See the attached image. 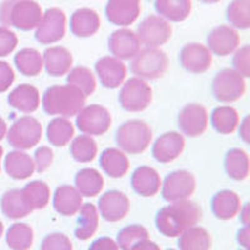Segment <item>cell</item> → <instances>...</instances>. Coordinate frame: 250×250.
Wrapping results in <instances>:
<instances>
[{"mask_svg": "<svg viewBox=\"0 0 250 250\" xmlns=\"http://www.w3.org/2000/svg\"><path fill=\"white\" fill-rule=\"evenodd\" d=\"M178 247L180 250H210L211 236L204 228L194 225L180 234Z\"/></svg>", "mask_w": 250, "mask_h": 250, "instance_id": "cell-34", "label": "cell"}, {"mask_svg": "<svg viewBox=\"0 0 250 250\" xmlns=\"http://www.w3.org/2000/svg\"><path fill=\"white\" fill-rule=\"evenodd\" d=\"M1 156H3V148L0 146V162H1Z\"/></svg>", "mask_w": 250, "mask_h": 250, "instance_id": "cell-57", "label": "cell"}, {"mask_svg": "<svg viewBox=\"0 0 250 250\" xmlns=\"http://www.w3.org/2000/svg\"><path fill=\"white\" fill-rule=\"evenodd\" d=\"M24 199L31 210L44 209L50 200V189L44 182L34 180L21 189Z\"/></svg>", "mask_w": 250, "mask_h": 250, "instance_id": "cell-36", "label": "cell"}, {"mask_svg": "<svg viewBox=\"0 0 250 250\" xmlns=\"http://www.w3.org/2000/svg\"><path fill=\"white\" fill-rule=\"evenodd\" d=\"M95 71L104 88H119L126 78V66L120 59L104 57L95 64Z\"/></svg>", "mask_w": 250, "mask_h": 250, "instance_id": "cell-19", "label": "cell"}, {"mask_svg": "<svg viewBox=\"0 0 250 250\" xmlns=\"http://www.w3.org/2000/svg\"><path fill=\"white\" fill-rule=\"evenodd\" d=\"M131 187L140 196L150 198L160 190L162 179L155 169L150 167H140L131 175Z\"/></svg>", "mask_w": 250, "mask_h": 250, "instance_id": "cell-22", "label": "cell"}, {"mask_svg": "<svg viewBox=\"0 0 250 250\" xmlns=\"http://www.w3.org/2000/svg\"><path fill=\"white\" fill-rule=\"evenodd\" d=\"M17 45L18 38L14 31L6 26H0V58L10 54Z\"/></svg>", "mask_w": 250, "mask_h": 250, "instance_id": "cell-46", "label": "cell"}, {"mask_svg": "<svg viewBox=\"0 0 250 250\" xmlns=\"http://www.w3.org/2000/svg\"><path fill=\"white\" fill-rule=\"evenodd\" d=\"M53 159H54L53 150H51L50 148H48V146H40V148L35 151V170H37L38 173H44V171H46L50 168Z\"/></svg>", "mask_w": 250, "mask_h": 250, "instance_id": "cell-47", "label": "cell"}, {"mask_svg": "<svg viewBox=\"0 0 250 250\" xmlns=\"http://www.w3.org/2000/svg\"><path fill=\"white\" fill-rule=\"evenodd\" d=\"M44 66L51 77H62L68 74L73 65L71 53L64 46H51L44 51Z\"/></svg>", "mask_w": 250, "mask_h": 250, "instance_id": "cell-23", "label": "cell"}, {"mask_svg": "<svg viewBox=\"0 0 250 250\" xmlns=\"http://www.w3.org/2000/svg\"><path fill=\"white\" fill-rule=\"evenodd\" d=\"M240 220L244 225H249V204H245L243 209H240Z\"/></svg>", "mask_w": 250, "mask_h": 250, "instance_id": "cell-53", "label": "cell"}, {"mask_svg": "<svg viewBox=\"0 0 250 250\" xmlns=\"http://www.w3.org/2000/svg\"><path fill=\"white\" fill-rule=\"evenodd\" d=\"M195 188L196 182L193 174L187 170H176L165 178L162 194L167 202H180L189 199Z\"/></svg>", "mask_w": 250, "mask_h": 250, "instance_id": "cell-12", "label": "cell"}, {"mask_svg": "<svg viewBox=\"0 0 250 250\" xmlns=\"http://www.w3.org/2000/svg\"><path fill=\"white\" fill-rule=\"evenodd\" d=\"M239 134H240V138H242L245 143H249V138H250L249 117L245 118V119L243 120L242 124H240V130H239Z\"/></svg>", "mask_w": 250, "mask_h": 250, "instance_id": "cell-52", "label": "cell"}, {"mask_svg": "<svg viewBox=\"0 0 250 250\" xmlns=\"http://www.w3.org/2000/svg\"><path fill=\"white\" fill-rule=\"evenodd\" d=\"M86 97L73 85H54L45 91L43 109L49 115L75 117L85 105Z\"/></svg>", "mask_w": 250, "mask_h": 250, "instance_id": "cell-2", "label": "cell"}, {"mask_svg": "<svg viewBox=\"0 0 250 250\" xmlns=\"http://www.w3.org/2000/svg\"><path fill=\"white\" fill-rule=\"evenodd\" d=\"M43 17L42 6L34 0H4L0 4V23L23 31L33 30Z\"/></svg>", "mask_w": 250, "mask_h": 250, "instance_id": "cell-3", "label": "cell"}, {"mask_svg": "<svg viewBox=\"0 0 250 250\" xmlns=\"http://www.w3.org/2000/svg\"><path fill=\"white\" fill-rule=\"evenodd\" d=\"M179 59L185 70L193 74H202L211 66L213 55L203 44L190 43L182 49Z\"/></svg>", "mask_w": 250, "mask_h": 250, "instance_id": "cell-13", "label": "cell"}, {"mask_svg": "<svg viewBox=\"0 0 250 250\" xmlns=\"http://www.w3.org/2000/svg\"><path fill=\"white\" fill-rule=\"evenodd\" d=\"M8 103L12 108L21 113H34L40 105L39 91L35 86L21 84L9 94Z\"/></svg>", "mask_w": 250, "mask_h": 250, "instance_id": "cell-24", "label": "cell"}, {"mask_svg": "<svg viewBox=\"0 0 250 250\" xmlns=\"http://www.w3.org/2000/svg\"><path fill=\"white\" fill-rule=\"evenodd\" d=\"M18 70L25 77H37L44 66L43 55L33 48H25L18 51L14 58Z\"/></svg>", "mask_w": 250, "mask_h": 250, "instance_id": "cell-33", "label": "cell"}, {"mask_svg": "<svg viewBox=\"0 0 250 250\" xmlns=\"http://www.w3.org/2000/svg\"><path fill=\"white\" fill-rule=\"evenodd\" d=\"M242 209V200L231 190H222L214 195L211 200V210L220 220H230Z\"/></svg>", "mask_w": 250, "mask_h": 250, "instance_id": "cell-26", "label": "cell"}, {"mask_svg": "<svg viewBox=\"0 0 250 250\" xmlns=\"http://www.w3.org/2000/svg\"><path fill=\"white\" fill-rule=\"evenodd\" d=\"M250 48L249 45H244L240 49L235 50V54L233 58L234 70L242 75L243 78L250 77Z\"/></svg>", "mask_w": 250, "mask_h": 250, "instance_id": "cell-45", "label": "cell"}, {"mask_svg": "<svg viewBox=\"0 0 250 250\" xmlns=\"http://www.w3.org/2000/svg\"><path fill=\"white\" fill-rule=\"evenodd\" d=\"M69 85H73L79 89L85 97H89L95 91L97 82L93 73L85 66H77L71 69L68 74Z\"/></svg>", "mask_w": 250, "mask_h": 250, "instance_id": "cell-42", "label": "cell"}, {"mask_svg": "<svg viewBox=\"0 0 250 250\" xmlns=\"http://www.w3.org/2000/svg\"><path fill=\"white\" fill-rule=\"evenodd\" d=\"M66 33V15L59 8H50L40 19L39 24L35 28V39L40 44L58 43L64 38Z\"/></svg>", "mask_w": 250, "mask_h": 250, "instance_id": "cell-9", "label": "cell"}, {"mask_svg": "<svg viewBox=\"0 0 250 250\" xmlns=\"http://www.w3.org/2000/svg\"><path fill=\"white\" fill-rule=\"evenodd\" d=\"M14 79L15 75L12 66L9 65L6 62L0 60V93L8 90L12 86Z\"/></svg>", "mask_w": 250, "mask_h": 250, "instance_id": "cell-48", "label": "cell"}, {"mask_svg": "<svg viewBox=\"0 0 250 250\" xmlns=\"http://www.w3.org/2000/svg\"><path fill=\"white\" fill-rule=\"evenodd\" d=\"M5 171L10 178L24 180L30 178L35 171L34 159L23 151H12L5 158Z\"/></svg>", "mask_w": 250, "mask_h": 250, "instance_id": "cell-27", "label": "cell"}, {"mask_svg": "<svg viewBox=\"0 0 250 250\" xmlns=\"http://www.w3.org/2000/svg\"><path fill=\"white\" fill-rule=\"evenodd\" d=\"M89 250H120V249L118 248L115 240L104 236V238H99L98 240L91 243V245L89 247Z\"/></svg>", "mask_w": 250, "mask_h": 250, "instance_id": "cell-49", "label": "cell"}, {"mask_svg": "<svg viewBox=\"0 0 250 250\" xmlns=\"http://www.w3.org/2000/svg\"><path fill=\"white\" fill-rule=\"evenodd\" d=\"M111 115L104 106L93 104L77 114V126L85 135H103L110 129Z\"/></svg>", "mask_w": 250, "mask_h": 250, "instance_id": "cell-11", "label": "cell"}, {"mask_svg": "<svg viewBox=\"0 0 250 250\" xmlns=\"http://www.w3.org/2000/svg\"><path fill=\"white\" fill-rule=\"evenodd\" d=\"M78 218L77 228H75V236L79 240H89L98 230L99 225V215L95 205L86 203L83 204Z\"/></svg>", "mask_w": 250, "mask_h": 250, "instance_id": "cell-30", "label": "cell"}, {"mask_svg": "<svg viewBox=\"0 0 250 250\" xmlns=\"http://www.w3.org/2000/svg\"><path fill=\"white\" fill-rule=\"evenodd\" d=\"M33 229L25 223H15L6 231V244L13 250H29L33 245Z\"/></svg>", "mask_w": 250, "mask_h": 250, "instance_id": "cell-38", "label": "cell"}, {"mask_svg": "<svg viewBox=\"0 0 250 250\" xmlns=\"http://www.w3.org/2000/svg\"><path fill=\"white\" fill-rule=\"evenodd\" d=\"M130 250H162L160 247L156 243L150 242L149 239L144 240L142 243H138L137 245H134Z\"/></svg>", "mask_w": 250, "mask_h": 250, "instance_id": "cell-50", "label": "cell"}, {"mask_svg": "<svg viewBox=\"0 0 250 250\" xmlns=\"http://www.w3.org/2000/svg\"><path fill=\"white\" fill-rule=\"evenodd\" d=\"M74 135V126L66 118H55L49 123L46 128V137L49 143L54 146H65Z\"/></svg>", "mask_w": 250, "mask_h": 250, "instance_id": "cell-37", "label": "cell"}, {"mask_svg": "<svg viewBox=\"0 0 250 250\" xmlns=\"http://www.w3.org/2000/svg\"><path fill=\"white\" fill-rule=\"evenodd\" d=\"M100 167L106 175L118 179L128 173L129 159L123 150L109 148L105 149L100 155Z\"/></svg>", "mask_w": 250, "mask_h": 250, "instance_id": "cell-28", "label": "cell"}, {"mask_svg": "<svg viewBox=\"0 0 250 250\" xmlns=\"http://www.w3.org/2000/svg\"><path fill=\"white\" fill-rule=\"evenodd\" d=\"M100 29V17L95 10L80 8L70 18V30L78 38H89Z\"/></svg>", "mask_w": 250, "mask_h": 250, "instance_id": "cell-21", "label": "cell"}, {"mask_svg": "<svg viewBox=\"0 0 250 250\" xmlns=\"http://www.w3.org/2000/svg\"><path fill=\"white\" fill-rule=\"evenodd\" d=\"M54 209L57 213L64 216L75 215L83 205V198L77 188L71 185H62L55 190Z\"/></svg>", "mask_w": 250, "mask_h": 250, "instance_id": "cell-25", "label": "cell"}, {"mask_svg": "<svg viewBox=\"0 0 250 250\" xmlns=\"http://www.w3.org/2000/svg\"><path fill=\"white\" fill-rule=\"evenodd\" d=\"M71 155L79 163H90L97 156L98 146L95 140L89 135H79L70 145Z\"/></svg>", "mask_w": 250, "mask_h": 250, "instance_id": "cell-41", "label": "cell"}, {"mask_svg": "<svg viewBox=\"0 0 250 250\" xmlns=\"http://www.w3.org/2000/svg\"><path fill=\"white\" fill-rule=\"evenodd\" d=\"M211 125L220 134L234 133L239 125L238 111L231 106H219L211 114Z\"/></svg>", "mask_w": 250, "mask_h": 250, "instance_id": "cell-39", "label": "cell"}, {"mask_svg": "<svg viewBox=\"0 0 250 250\" xmlns=\"http://www.w3.org/2000/svg\"><path fill=\"white\" fill-rule=\"evenodd\" d=\"M227 19L234 29L250 26V0H233L227 9Z\"/></svg>", "mask_w": 250, "mask_h": 250, "instance_id": "cell-40", "label": "cell"}, {"mask_svg": "<svg viewBox=\"0 0 250 250\" xmlns=\"http://www.w3.org/2000/svg\"><path fill=\"white\" fill-rule=\"evenodd\" d=\"M42 124L33 117H21L13 123L8 131V142L13 148L28 150L42 140Z\"/></svg>", "mask_w": 250, "mask_h": 250, "instance_id": "cell-7", "label": "cell"}, {"mask_svg": "<svg viewBox=\"0 0 250 250\" xmlns=\"http://www.w3.org/2000/svg\"><path fill=\"white\" fill-rule=\"evenodd\" d=\"M153 139V133L143 120H129L120 125L117 131V143L125 153L135 155L148 149Z\"/></svg>", "mask_w": 250, "mask_h": 250, "instance_id": "cell-4", "label": "cell"}, {"mask_svg": "<svg viewBox=\"0 0 250 250\" xmlns=\"http://www.w3.org/2000/svg\"><path fill=\"white\" fill-rule=\"evenodd\" d=\"M247 84L242 75L234 69H223L215 75L213 80L214 97L218 102L233 103L244 95Z\"/></svg>", "mask_w": 250, "mask_h": 250, "instance_id": "cell-8", "label": "cell"}, {"mask_svg": "<svg viewBox=\"0 0 250 250\" xmlns=\"http://www.w3.org/2000/svg\"><path fill=\"white\" fill-rule=\"evenodd\" d=\"M179 128L185 135L190 138L199 137L208 128L207 109L200 104H189L180 110Z\"/></svg>", "mask_w": 250, "mask_h": 250, "instance_id": "cell-14", "label": "cell"}, {"mask_svg": "<svg viewBox=\"0 0 250 250\" xmlns=\"http://www.w3.org/2000/svg\"><path fill=\"white\" fill-rule=\"evenodd\" d=\"M155 9L169 23H179L190 15L191 0H155Z\"/></svg>", "mask_w": 250, "mask_h": 250, "instance_id": "cell-29", "label": "cell"}, {"mask_svg": "<svg viewBox=\"0 0 250 250\" xmlns=\"http://www.w3.org/2000/svg\"><path fill=\"white\" fill-rule=\"evenodd\" d=\"M6 135V123L3 118H0V140H3Z\"/></svg>", "mask_w": 250, "mask_h": 250, "instance_id": "cell-54", "label": "cell"}, {"mask_svg": "<svg viewBox=\"0 0 250 250\" xmlns=\"http://www.w3.org/2000/svg\"><path fill=\"white\" fill-rule=\"evenodd\" d=\"M3 233H4V225H3V223L0 222V238L3 236Z\"/></svg>", "mask_w": 250, "mask_h": 250, "instance_id": "cell-56", "label": "cell"}, {"mask_svg": "<svg viewBox=\"0 0 250 250\" xmlns=\"http://www.w3.org/2000/svg\"><path fill=\"white\" fill-rule=\"evenodd\" d=\"M240 38L238 31L231 26L220 25L214 28L208 35V46L211 54L219 55V57H227L233 54L238 49Z\"/></svg>", "mask_w": 250, "mask_h": 250, "instance_id": "cell-15", "label": "cell"}, {"mask_svg": "<svg viewBox=\"0 0 250 250\" xmlns=\"http://www.w3.org/2000/svg\"><path fill=\"white\" fill-rule=\"evenodd\" d=\"M168 64V57L164 51L159 48H145L131 58L130 70L140 79L154 80L165 74Z\"/></svg>", "mask_w": 250, "mask_h": 250, "instance_id": "cell-5", "label": "cell"}, {"mask_svg": "<svg viewBox=\"0 0 250 250\" xmlns=\"http://www.w3.org/2000/svg\"><path fill=\"white\" fill-rule=\"evenodd\" d=\"M149 239V231L143 225L133 224L125 227L117 236V245L122 250H130L134 245Z\"/></svg>", "mask_w": 250, "mask_h": 250, "instance_id": "cell-43", "label": "cell"}, {"mask_svg": "<svg viewBox=\"0 0 250 250\" xmlns=\"http://www.w3.org/2000/svg\"><path fill=\"white\" fill-rule=\"evenodd\" d=\"M40 250H73V244L65 234L51 233L43 239Z\"/></svg>", "mask_w": 250, "mask_h": 250, "instance_id": "cell-44", "label": "cell"}, {"mask_svg": "<svg viewBox=\"0 0 250 250\" xmlns=\"http://www.w3.org/2000/svg\"><path fill=\"white\" fill-rule=\"evenodd\" d=\"M168 250H175V249H168Z\"/></svg>", "mask_w": 250, "mask_h": 250, "instance_id": "cell-58", "label": "cell"}, {"mask_svg": "<svg viewBox=\"0 0 250 250\" xmlns=\"http://www.w3.org/2000/svg\"><path fill=\"white\" fill-rule=\"evenodd\" d=\"M130 209L129 198L124 193L118 190L106 191L99 199L100 215L106 222H119L126 216Z\"/></svg>", "mask_w": 250, "mask_h": 250, "instance_id": "cell-18", "label": "cell"}, {"mask_svg": "<svg viewBox=\"0 0 250 250\" xmlns=\"http://www.w3.org/2000/svg\"><path fill=\"white\" fill-rule=\"evenodd\" d=\"M142 10V0H108L105 13L111 24L128 26L138 19Z\"/></svg>", "mask_w": 250, "mask_h": 250, "instance_id": "cell-16", "label": "cell"}, {"mask_svg": "<svg viewBox=\"0 0 250 250\" xmlns=\"http://www.w3.org/2000/svg\"><path fill=\"white\" fill-rule=\"evenodd\" d=\"M153 90L145 80L130 78L125 82L119 94V103L124 110L129 113H139L150 105Z\"/></svg>", "mask_w": 250, "mask_h": 250, "instance_id": "cell-6", "label": "cell"}, {"mask_svg": "<svg viewBox=\"0 0 250 250\" xmlns=\"http://www.w3.org/2000/svg\"><path fill=\"white\" fill-rule=\"evenodd\" d=\"M173 29L168 20L159 15H149L143 20L135 33L140 44L146 48H159L171 37Z\"/></svg>", "mask_w": 250, "mask_h": 250, "instance_id": "cell-10", "label": "cell"}, {"mask_svg": "<svg viewBox=\"0 0 250 250\" xmlns=\"http://www.w3.org/2000/svg\"><path fill=\"white\" fill-rule=\"evenodd\" d=\"M139 39L133 30L128 28H122L115 30L109 38V50L114 58L120 60L131 59L140 50Z\"/></svg>", "mask_w": 250, "mask_h": 250, "instance_id": "cell-17", "label": "cell"}, {"mask_svg": "<svg viewBox=\"0 0 250 250\" xmlns=\"http://www.w3.org/2000/svg\"><path fill=\"white\" fill-rule=\"evenodd\" d=\"M199 1H202V3H205V4H215V3H219L220 0H199Z\"/></svg>", "mask_w": 250, "mask_h": 250, "instance_id": "cell-55", "label": "cell"}, {"mask_svg": "<svg viewBox=\"0 0 250 250\" xmlns=\"http://www.w3.org/2000/svg\"><path fill=\"white\" fill-rule=\"evenodd\" d=\"M249 156L242 149H231L225 156V170L234 180H244L249 175Z\"/></svg>", "mask_w": 250, "mask_h": 250, "instance_id": "cell-35", "label": "cell"}, {"mask_svg": "<svg viewBox=\"0 0 250 250\" xmlns=\"http://www.w3.org/2000/svg\"><path fill=\"white\" fill-rule=\"evenodd\" d=\"M249 225H244L243 229H240L238 233V242L239 244L243 245V247L247 249L248 245H249Z\"/></svg>", "mask_w": 250, "mask_h": 250, "instance_id": "cell-51", "label": "cell"}, {"mask_svg": "<svg viewBox=\"0 0 250 250\" xmlns=\"http://www.w3.org/2000/svg\"><path fill=\"white\" fill-rule=\"evenodd\" d=\"M0 207H1V211L4 215L8 216L9 219H14V220L25 218L33 211L30 207L26 204L20 189H13V190L6 191L1 198Z\"/></svg>", "mask_w": 250, "mask_h": 250, "instance_id": "cell-31", "label": "cell"}, {"mask_svg": "<svg viewBox=\"0 0 250 250\" xmlns=\"http://www.w3.org/2000/svg\"><path fill=\"white\" fill-rule=\"evenodd\" d=\"M185 148V139L176 131H169L158 138L153 145V156L159 163L168 164L175 160Z\"/></svg>", "mask_w": 250, "mask_h": 250, "instance_id": "cell-20", "label": "cell"}, {"mask_svg": "<svg viewBox=\"0 0 250 250\" xmlns=\"http://www.w3.org/2000/svg\"><path fill=\"white\" fill-rule=\"evenodd\" d=\"M77 190L82 196L93 198L100 194L104 188V179L102 174L93 168L82 169L75 176Z\"/></svg>", "mask_w": 250, "mask_h": 250, "instance_id": "cell-32", "label": "cell"}, {"mask_svg": "<svg viewBox=\"0 0 250 250\" xmlns=\"http://www.w3.org/2000/svg\"><path fill=\"white\" fill-rule=\"evenodd\" d=\"M202 208L191 200L171 203L158 211L156 229L167 238H176L187 229L194 227L202 219Z\"/></svg>", "mask_w": 250, "mask_h": 250, "instance_id": "cell-1", "label": "cell"}]
</instances>
